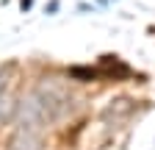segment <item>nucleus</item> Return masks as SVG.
<instances>
[{
    "mask_svg": "<svg viewBox=\"0 0 155 150\" xmlns=\"http://www.w3.org/2000/svg\"><path fill=\"white\" fill-rule=\"evenodd\" d=\"M11 150H42V134L17 128V134L11 139Z\"/></svg>",
    "mask_w": 155,
    "mask_h": 150,
    "instance_id": "f257e3e1",
    "label": "nucleus"
},
{
    "mask_svg": "<svg viewBox=\"0 0 155 150\" xmlns=\"http://www.w3.org/2000/svg\"><path fill=\"white\" fill-rule=\"evenodd\" d=\"M6 103H8V92H6V78H0V120L6 117Z\"/></svg>",
    "mask_w": 155,
    "mask_h": 150,
    "instance_id": "f03ea898",
    "label": "nucleus"
},
{
    "mask_svg": "<svg viewBox=\"0 0 155 150\" xmlns=\"http://www.w3.org/2000/svg\"><path fill=\"white\" fill-rule=\"evenodd\" d=\"M31 3H33V0H19V6H22V11H28V9H31Z\"/></svg>",
    "mask_w": 155,
    "mask_h": 150,
    "instance_id": "7ed1b4c3",
    "label": "nucleus"
}]
</instances>
